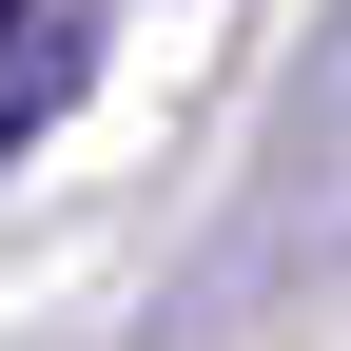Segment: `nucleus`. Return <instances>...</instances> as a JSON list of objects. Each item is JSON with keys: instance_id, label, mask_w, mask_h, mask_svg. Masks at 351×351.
I'll return each mask as SVG.
<instances>
[{"instance_id": "nucleus-1", "label": "nucleus", "mask_w": 351, "mask_h": 351, "mask_svg": "<svg viewBox=\"0 0 351 351\" xmlns=\"http://www.w3.org/2000/svg\"><path fill=\"white\" fill-rule=\"evenodd\" d=\"M59 98H78V39H59V20H20V39H0V137H39Z\"/></svg>"}, {"instance_id": "nucleus-2", "label": "nucleus", "mask_w": 351, "mask_h": 351, "mask_svg": "<svg viewBox=\"0 0 351 351\" xmlns=\"http://www.w3.org/2000/svg\"><path fill=\"white\" fill-rule=\"evenodd\" d=\"M0 39H20V0H0Z\"/></svg>"}]
</instances>
